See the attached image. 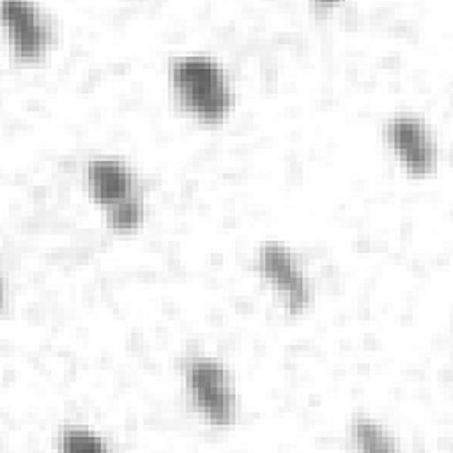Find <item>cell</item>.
<instances>
[{
  "instance_id": "6da1fadb",
  "label": "cell",
  "mask_w": 453,
  "mask_h": 453,
  "mask_svg": "<svg viewBox=\"0 0 453 453\" xmlns=\"http://www.w3.org/2000/svg\"><path fill=\"white\" fill-rule=\"evenodd\" d=\"M172 83L179 103L193 115L216 122L230 106V88L219 64L205 55L175 60Z\"/></svg>"
},
{
  "instance_id": "5b68a950",
  "label": "cell",
  "mask_w": 453,
  "mask_h": 453,
  "mask_svg": "<svg viewBox=\"0 0 453 453\" xmlns=\"http://www.w3.org/2000/svg\"><path fill=\"white\" fill-rule=\"evenodd\" d=\"M2 18L14 51L30 58L44 51L53 39V28L48 16L34 4L4 2Z\"/></svg>"
},
{
  "instance_id": "52a82bcc",
  "label": "cell",
  "mask_w": 453,
  "mask_h": 453,
  "mask_svg": "<svg viewBox=\"0 0 453 453\" xmlns=\"http://www.w3.org/2000/svg\"><path fill=\"white\" fill-rule=\"evenodd\" d=\"M354 439L359 449H396L395 441L372 419L363 416L354 421Z\"/></svg>"
},
{
  "instance_id": "277c9868",
  "label": "cell",
  "mask_w": 453,
  "mask_h": 453,
  "mask_svg": "<svg viewBox=\"0 0 453 453\" xmlns=\"http://www.w3.org/2000/svg\"><path fill=\"white\" fill-rule=\"evenodd\" d=\"M388 142L411 173H428L437 161V147L428 126L414 115H395L386 126Z\"/></svg>"
},
{
  "instance_id": "9c48e42d",
  "label": "cell",
  "mask_w": 453,
  "mask_h": 453,
  "mask_svg": "<svg viewBox=\"0 0 453 453\" xmlns=\"http://www.w3.org/2000/svg\"><path fill=\"white\" fill-rule=\"evenodd\" d=\"M62 449H106V444L97 435L85 430H67L60 435Z\"/></svg>"
},
{
  "instance_id": "ba28073f",
  "label": "cell",
  "mask_w": 453,
  "mask_h": 453,
  "mask_svg": "<svg viewBox=\"0 0 453 453\" xmlns=\"http://www.w3.org/2000/svg\"><path fill=\"white\" fill-rule=\"evenodd\" d=\"M142 216H143V209L138 196H131L106 211L108 225L117 230H127V228L138 226L142 221Z\"/></svg>"
},
{
  "instance_id": "8992f818",
  "label": "cell",
  "mask_w": 453,
  "mask_h": 453,
  "mask_svg": "<svg viewBox=\"0 0 453 453\" xmlns=\"http://www.w3.org/2000/svg\"><path fill=\"white\" fill-rule=\"evenodd\" d=\"M87 184L90 196L106 207L111 209L117 203L136 196L133 193V173L119 159L111 157H96L87 166Z\"/></svg>"
},
{
  "instance_id": "7a4b0ae2",
  "label": "cell",
  "mask_w": 453,
  "mask_h": 453,
  "mask_svg": "<svg viewBox=\"0 0 453 453\" xmlns=\"http://www.w3.org/2000/svg\"><path fill=\"white\" fill-rule=\"evenodd\" d=\"M184 377L195 407L211 423L228 426L235 416V393L226 370L214 359L195 357L188 361Z\"/></svg>"
},
{
  "instance_id": "3957f363",
  "label": "cell",
  "mask_w": 453,
  "mask_h": 453,
  "mask_svg": "<svg viewBox=\"0 0 453 453\" xmlns=\"http://www.w3.org/2000/svg\"><path fill=\"white\" fill-rule=\"evenodd\" d=\"M257 267L290 313H299L308 306L311 297L308 281L285 246L278 242L264 244L258 251Z\"/></svg>"
}]
</instances>
